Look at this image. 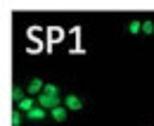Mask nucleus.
<instances>
[{
    "instance_id": "obj_1",
    "label": "nucleus",
    "mask_w": 154,
    "mask_h": 126,
    "mask_svg": "<svg viewBox=\"0 0 154 126\" xmlns=\"http://www.w3.org/2000/svg\"><path fill=\"white\" fill-rule=\"evenodd\" d=\"M38 105L43 109H52L59 107V98H57V86L55 83H45V88H43V93L38 95Z\"/></svg>"
},
{
    "instance_id": "obj_2",
    "label": "nucleus",
    "mask_w": 154,
    "mask_h": 126,
    "mask_svg": "<svg viewBox=\"0 0 154 126\" xmlns=\"http://www.w3.org/2000/svg\"><path fill=\"white\" fill-rule=\"evenodd\" d=\"M64 107L66 109H81L83 107V100H81L78 95H66V98H64Z\"/></svg>"
},
{
    "instance_id": "obj_7",
    "label": "nucleus",
    "mask_w": 154,
    "mask_h": 126,
    "mask_svg": "<svg viewBox=\"0 0 154 126\" xmlns=\"http://www.w3.org/2000/svg\"><path fill=\"white\" fill-rule=\"evenodd\" d=\"M128 31H131V34H140V31H142V21L133 19V21L128 24Z\"/></svg>"
},
{
    "instance_id": "obj_8",
    "label": "nucleus",
    "mask_w": 154,
    "mask_h": 126,
    "mask_svg": "<svg viewBox=\"0 0 154 126\" xmlns=\"http://www.w3.org/2000/svg\"><path fill=\"white\" fill-rule=\"evenodd\" d=\"M24 98H26V95H24L21 88H12V100H14V102H21Z\"/></svg>"
},
{
    "instance_id": "obj_6",
    "label": "nucleus",
    "mask_w": 154,
    "mask_h": 126,
    "mask_svg": "<svg viewBox=\"0 0 154 126\" xmlns=\"http://www.w3.org/2000/svg\"><path fill=\"white\" fill-rule=\"evenodd\" d=\"M33 107H36V102H33V98H24L21 102H17V109H19V112H31Z\"/></svg>"
},
{
    "instance_id": "obj_5",
    "label": "nucleus",
    "mask_w": 154,
    "mask_h": 126,
    "mask_svg": "<svg viewBox=\"0 0 154 126\" xmlns=\"http://www.w3.org/2000/svg\"><path fill=\"white\" fill-rule=\"evenodd\" d=\"M66 114H69V109L62 107V105H59V107H55L52 112H50V117H52L55 121H64V119H66Z\"/></svg>"
},
{
    "instance_id": "obj_4",
    "label": "nucleus",
    "mask_w": 154,
    "mask_h": 126,
    "mask_svg": "<svg viewBox=\"0 0 154 126\" xmlns=\"http://www.w3.org/2000/svg\"><path fill=\"white\" fill-rule=\"evenodd\" d=\"M45 117H48V109H43L40 105L29 112V119H31V121H40V119H45Z\"/></svg>"
},
{
    "instance_id": "obj_9",
    "label": "nucleus",
    "mask_w": 154,
    "mask_h": 126,
    "mask_svg": "<svg viewBox=\"0 0 154 126\" xmlns=\"http://www.w3.org/2000/svg\"><path fill=\"white\" fill-rule=\"evenodd\" d=\"M152 31H154V21L145 19V21H142V34H152Z\"/></svg>"
},
{
    "instance_id": "obj_3",
    "label": "nucleus",
    "mask_w": 154,
    "mask_h": 126,
    "mask_svg": "<svg viewBox=\"0 0 154 126\" xmlns=\"http://www.w3.org/2000/svg\"><path fill=\"white\" fill-rule=\"evenodd\" d=\"M45 88V83L40 81V79H31V83H29V95H40Z\"/></svg>"
},
{
    "instance_id": "obj_10",
    "label": "nucleus",
    "mask_w": 154,
    "mask_h": 126,
    "mask_svg": "<svg viewBox=\"0 0 154 126\" xmlns=\"http://www.w3.org/2000/svg\"><path fill=\"white\" fill-rule=\"evenodd\" d=\"M19 124H21V112L14 109V112H12V126H19Z\"/></svg>"
}]
</instances>
